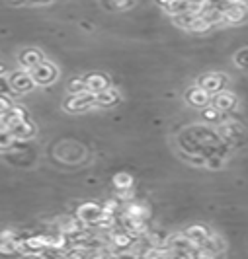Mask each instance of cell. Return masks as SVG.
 <instances>
[{
  "mask_svg": "<svg viewBox=\"0 0 248 259\" xmlns=\"http://www.w3.org/2000/svg\"><path fill=\"white\" fill-rule=\"evenodd\" d=\"M31 86H33V80L29 76H20V74H16L12 78V88L18 92H27L31 90Z\"/></svg>",
  "mask_w": 248,
  "mask_h": 259,
  "instance_id": "14",
  "label": "cell"
},
{
  "mask_svg": "<svg viewBox=\"0 0 248 259\" xmlns=\"http://www.w3.org/2000/svg\"><path fill=\"white\" fill-rule=\"evenodd\" d=\"M158 2H160V4H162V6H164V8H166V6H170V4H172V2H174V0H158Z\"/></svg>",
  "mask_w": 248,
  "mask_h": 259,
  "instance_id": "20",
  "label": "cell"
},
{
  "mask_svg": "<svg viewBox=\"0 0 248 259\" xmlns=\"http://www.w3.org/2000/svg\"><path fill=\"white\" fill-rule=\"evenodd\" d=\"M192 244L196 247L203 246L205 242L209 240V230L205 228V226H192V228H188L186 230V234H184Z\"/></svg>",
  "mask_w": 248,
  "mask_h": 259,
  "instance_id": "5",
  "label": "cell"
},
{
  "mask_svg": "<svg viewBox=\"0 0 248 259\" xmlns=\"http://www.w3.org/2000/svg\"><path fill=\"white\" fill-rule=\"evenodd\" d=\"M92 104H96V94L92 92H80V94H75L68 102H66V109L70 111H80V109H86L90 107Z\"/></svg>",
  "mask_w": 248,
  "mask_h": 259,
  "instance_id": "2",
  "label": "cell"
},
{
  "mask_svg": "<svg viewBox=\"0 0 248 259\" xmlns=\"http://www.w3.org/2000/svg\"><path fill=\"white\" fill-rule=\"evenodd\" d=\"M31 70H33V72H31V78H33L38 84H49V82H53V80L57 78V68L53 65H49V63H43V61H41L38 66H33Z\"/></svg>",
  "mask_w": 248,
  "mask_h": 259,
  "instance_id": "1",
  "label": "cell"
},
{
  "mask_svg": "<svg viewBox=\"0 0 248 259\" xmlns=\"http://www.w3.org/2000/svg\"><path fill=\"white\" fill-rule=\"evenodd\" d=\"M2 72H4V66L0 65V76H2Z\"/></svg>",
  "mask_w": 248,
  "mask_h": 259,
  "instance_id": "21",
  "label": "cell"
},
{
  "mask_svg": "<svg viewBox=\"0 0 248 259\" xmlns=\"http://www.w3.org/2000/svg\"><path fill=\"white\" fill-rule=\"evenodd\" d=\"M10 107H12V104H10L6 98H2V96H0V117L4 115V113L10 109Z\"/></svg>",
  "mask_w": 248,
  "mask_h": 259,
  "instance_id": "17",
  "label": "cell"
},
{
  "mask_svg": "<svg viewBox=\"0 0 248 259\" xmlns=\"http://www.w3.org/2000/svg\"><path fill=\"white\" fill-rule=\"evenodd\" d=\"M248 18V8L242 4H229L223 10V20L229 24H240Z\"/></svg>",
  "mask_w": 248,
  "mask_h": 259,
  "instance_id": "3",
  "label": "cell"
},
{
  "mask_svg": "<svg viewBox=\"0 0 248 259\" xmlns=\"http://www.w3.org/2000/svg\"><path fill=\"white\" fill-rule=\"evenodd\" d=\"M131 185H133L131 176H127V174H119V176H116V187H118V189H129Z\"/></svg>",
  "mask_w": 248,
  "mask_h": 259,
  "instance_id": "15",
  "label": "cell"
},
{
  "mask_svg": "<svg viewBox=\"0 0 248 259\" xmlns=\"http://www.w3.org/2000/svg\"><path fill=\"white\" fill-rule=\"evenodd\" d=\"M119 102V94L112 88H105V90L98 92L96 94V104L100 105H116Z\"/></svg>",
  "mask_w": 248,
  "mask_h": 259,
  "instance_id": "10",
  "label": "cell"
},
{
  "mask_svg": "<svg viewBox=\"0 0 248 259\" xmlns=\"http://www.w3.org/2000/svg\"><path fill=\"white\" fill-rule=\"evenodd\" d=\"M203 117H207V119H211V121H215V119L219 117V109H217V107L205 109V111H203Z\"/></svg>",
  "mask_w": 248,
  "mask_h": 259,
  "instance_id": "18",
  "label": "cell"
},
{
  "mask_svg": "<svg viewBox=\"0 0 248 259\" xmlns=\"http://www.w3.org/2000/svg\"><path fill=\"white\" fill-rule=\"evenodd\" d=\"M188 102L192 105H197V107H203V105H207V102H209V92H205L201 86H199V88H194V90L188 92Z\"/></svg>",
  "mask_w": 248,
  "mask_h": 259,
  "instance_id": "8",
  "label": "cell"
},
{
  "mask_svg": "<svg viewBox=\"0 0 248 259\" xmlns=\"http://www.w3.org/2000/svg\"><path fill=\"white\" fill-rule=\"evenodd\" d=\"M100 214H102V207H98V205H94V203H86V205H82L79 210L80 221L84 222V224H96L98 219H100Z\"/></svg>",
  "mask_w": 248,
  "mask_h": 259,
  "instance_id": "4",
  "label": "cell"
},
{
  "mask_svg": "<svg viewBox=\"0 0 248 259\" xmlns=\"http://www.w3.org/2000/svg\"><path fill=\"white\" fill-rule=\"evenodd\" d=\"M235 98L231 96V94H225V92H221V94H217L215 96V100H213V107H217L219 111H231L233 107H235Z\"/></svg>",
  "mask_w": 248,
  "mask_h": 259,
  "instance_id": "9",
  "label": "cell"
},
{
  "mask_svg": "<svg viewBox=\"0 0 248 259\" xmlns=\"http://www.w3.org/2000/svg\"><path fill=\"white\" fill-rule=\"evenodd\" d=\"M225 86V78L221 74H207L201 78V88L205 92H221Z\"/></svg>",
  "mask_w": 248,
  "mask_h": 259,
  "instance_id": "7",
  "label": "cell"
},
{
  "mask_svg": "<svg viewBox=\"0 0 248 259\" xmlns=\"http://www.w3.org/2000/svg\"><path fill=\"white\" fill-rule=\"evenodd\" d=\"M43 61V57H41L40 51H33V49H29V51H26L22 57H20V63L24 66H27V68H33V66H38Z\"/></svg>",
  "mask_w": 248,
  "mask_h": 259,
  "instance_id": "12",
  "label": "cell"
},
{
  "mask_svg": "<svg viewBox=\"0 0 248 259\" xmlns=\"http://www.w3.org/2000/svg\"><path fill=\"white\" fill-rule=\"evenodd\" d=\"M125 217H131V219H139V221H145L147 217H149V210L145 205H139V203H133L127 207L125 210Z\"/></svg>",
  "mask_w": 248,
  "mask_h": 259,
  "instance_id": "13",
  "label": "cell"
},
{
  "mask_svg": "<svg viewBox=\"0 0 248 259\" xmlns=\"http://www.w3.org/2000/svg\"><path fill=\"white\" fill-rule=\"evenodd\" d=\"M84 84H86V90L92 94H98V92L110 88L108 86V78L104 74H90V76L84 78Z\"/></svg>",
  "mask_w": 248,
  "mask_h": 259,
  "instance_id": "6",
  "label": "cell"
},
{
  "mask_svg": "<svg viewBox=\"0 0 248 259\" xmlns=\"http://www.w3.org/2000/svg\"><path fill=\"white\" fill-rule=\"evenodd\" d=\"M70 92H73V94L86 92V84H84V80H73V82H70Z\"/></svg>",
  "mask_w": 248,
  "mask_h": 259,
  "instance_id": "16",
  "label": "cell"
},
{
  "mask_svg": "<svg viewBox=\"0 0 248 259\" xmlns=\"http://www.w3.org/2000/svg\"><path fill=\"white\" fill-rule=\"evenodd\" d=\"M221 135H223V139H227V141H236V139L242 135V129H240L236 123H233V121H227V123H223Z\"/></svg>",
  "mask_w": 248,
  "mask_h": 259,
  "instance_id": "11",
  "label": "cell"
},
{
  "mask_svg": "<svg viewBox=\"0 0 248 259\" xmlns=\"http://www.w3.org/2000/svg\"><path fill=\"white\" fill-rule=\"evenodd\" d=\"M114 2H116L118 8H125V6H129L133 0H114Z\"/></svg>",
  "mask_w": 248,
  "mask_h": 259,
  "instance_id": "19",
  "label": "cell"
}]
</instances>
